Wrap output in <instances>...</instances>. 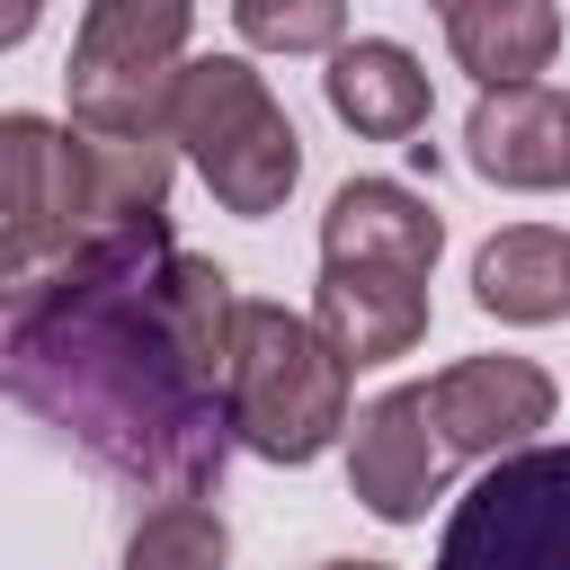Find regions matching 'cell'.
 Returning a JSON list of instances; mask_svg holds the SVG:
<instances>
[{"label": "cell", "instance_id": "9c48e42d", "mask_svg": "<svg viewBox=\"0 0 570 570\" xmlns=\"http://www.w3.org/2000/svg\"><path fill=\"white\" fill-rule=\"evenodd\" d=\"M312 321L347 365H392L428 338V276L383 267V258H321Z\"/></svg>", "mask_w": 570, "mask_h": 570}, {"label": "cell", "instance_id": "6da1fadb", "mask_svg": "<svg viewBox=\"0 0 570 570\" xmlns=\"http://www.w3.org/2000/svg\"><path fill=\"white\" fill-rule=\"evenodd\" d=\"M232 338L240 294L214 258L169 240V214L80 240L9 285L0 365L18 410L80 445L107 481L151 499H214L232 463Z\"/></svg>", "mask_w": 570, "mask_h": 570}, {"label": "cell", "instance_id": "8992f818", "mask_svg": "<svg viewBox=\"0 0 570 570\" xmlns=\"http://www.w3.org/2000/svg\"><path fill=\"white\" fill-rule=\"evenodd\" d=\"M436 570H570V445L499 454L454 499Z\"/></svg>", "mask_w": 570, "mask_h": 570}, {"label": "cell", "instance_id": "277c9868", "mask_svg": "<svg viewBox=\"0 0 570 570\" xmlns=\"http://www.w3.org/2000/svg\"><path fill=\"white\" fill-rule=\"evenodd\" d=\"M169 142L196 160V178L214 187V205L240 214V223L276 214L294 196V178H303V134H294V116L276 107V89L240 53H196L178 71Z\"/></svg>", "mask_w": 570, "mask_h": 570}, {"label": "cell", "instance_id": "3957f363", "mask_svg": "<svg viewBox=\"0 0 570 570\" xmlns=\"http://www.w3.org/2000/svg\"><path fill=\"white\" fill-rule=\"evenodd\" d=\"M347 356L321 338L312 312L249 303L240 294V338H232V436L267 463H321L347 436Z\"/></svg>", "mask_w": 570, "mask_h": 570}, {"label": "cell", "instance_id": "5b68a950", "mask_svg": "<svg viewBox=\"0 0 570 570\" xmlns=\"http://www.w3.org/2000/svg\"><path fill=\"white\" fill-rule=\"evenodd\" d=\"M196 0H89L71 36V125L125 134V142H169V98L187 71Z\"/></svg>", "mask_w": 570, "mask_h": 570}, {"label": "cell", "instance_id": "e0dca14e", "mask_svg": "<svg viewBox=\"0 0 570 570\" xmlns=\"http://www.w3.org/2000/svg\"><path fill=\"white\" fill-rule=\"evenodd\" d=\"M27 27H36V0H9V18H0V45H27Z\"/></svg>", "mask_w": 570, "mask_h": 570}, {"label": "cell", "instance_id": "ba28073f", "mask_svg": "<svg viewBox=\"0 0 570 570\" xmlns=\"http://www.w3.org/2000/svg\"><path fill=\"white\" fill-rule=\"evenodd\" d=\"M552 374L534 356H454L445 374H428V419L454 454H517L534 445V428H552Z\"/></svg>", "mask_w": 570, "mask_h": 570}, {"label": "cell", "instance_id": "52a82bcc", "mask_svg": "<svg viewBox=\"0 0 570 570\" xmlns=\"http://www.w3.org/2000/svg\"><path fill=\"white\" fill-rule=\"evenodd\" d=\"M445 454L454 445L428 419V383H392L347 419V490L383 525H419L428 517V499L445 490Z\"/></svg>", "mask_w": 570, "mask_h": 570}, {"label": "cell", "instance_id": "2e32d148", "mask_svg": "<svg viewBox=\"0 0 570 570\" xmlns=\"http://www.w3.org/2000/svg\"><path fill=\"white\" fill-rule=\"evenodd\" d=\"M232 36L249 53H338L347 0H232Z\"/></svg>", "mask_w": 570, "mask_h": 570}, {"label": "cell", "instance_id": "9a60e30c", "mask_svg": "<svg viewBox=\"0 0 570 570\" xmlns=\"http://www.w3.org/2000/svg\"><path fill=\"white\" fill-rule=\"evenodd\" d=\"M223 561H232V525L214 499H160L125 534V570H223Z\"/></svg>", "mask_w": 570, "mask_h": 570}, {"label": "cell", "instance_id": "8fae6325", "mask_svg": "<svg viewBox=\"0 0 570 570\" xmlns=\"http://www.w3.org/2000/svg\"><path fill=\"white\" fill-rule=\"evenodd\" d=\"M321 98H330V116H338L347 134H365V142H419V134H428V107H436L428 62H419L410 45H392V36L338 45L330 71H321Z\"/></svg>", "mask_w": 570, "mask_h": 570}, {"label": "cell", "instance_id": "30bf717a", "mask_svg": "<svg viewBox=\"0 0 570 570\" xmlns=\"http://www.w3.org/2000/svg\"><path fill=\"white\" fill-rule=\"evenodd\" d=\"M463 160L490 187H570V89L552 80H517V89H481L472 125H463Z\"/></svg>", "mask_w": 570, "mask_h": 570}, {"label": "cell", "instance_id": "7c38bea8", "mask_svg": "<svg viewBox=\"0 0 570 570\" xmlns=\"http://www.w3.org/2000/svg\"><path fill=\"white\" fill-rule=\"evenodd\" d=\"M436 249H445V223L401 178H347L321 214V258H383V267L436 276Z\"/></svg>", "mask_w": 570, "mask_h": 570}, {"label": "cell", "instance_id": "7a4b0ae2", "mask_svg": "<svg viewBox=\"0 0 570 570\" xmlns=\"http://www.w3.org/2000/svg\"><path fill=\"white\" fill-rule=\"evenodd\" d=\"M169 142H125L53 116H0V276H36L98 232L169 214Z\"/></svg>", "mask_w": 570, "mask_h": 570}, {"label": "cell", "instance_id": "ac0fdd59", "mask_svg": "<svg viewBox=\"0 0 570 570\" xmlns=\"http://www.w3.org/2000/svg\"><path fill=\"white\" fill-rule=\"evenodd\" d=\"M321 570H392V561H321Z\"/></svg>", "mask_w": 570, "mask_h": 570}, {"label": "cell", "instance_id": "4fadbf2b", "mask_svg": "<svg viewBox=\"0 0 570 570\" xmlns=\"http://www.w3.org/2000/svg\"><path fill=\"white\" fill-rule=\"evenodd\" d=\"M472 303L508 330H543V321H570V232L552 223H508L481 240L472 258Z\"/></svg>", "mask_w": 570, "mask_h": 570}, {"label": "cell", "instance_id": "d6986e66", "mask_svg": "<svg viewBox=\"0 0 570 570\" xmlns=\"http://www.w3.org/2000/svg\"><path fill=\"white\" fill-rule=\"evenodd\" d=\"M428 9H436V18H454V9H472V0H428Z\"/></svg>", "mask_w": 570, "mask_h": 570}, {"label": "cell", "instance_id": "5bb4252c", "mask_svg": "<svg viewBox=\"0 0 570 570\" xmlns=\"http://www.w3.org/2000/svg\"><path fill=\"white\" fill-rule=\"evenodd\" d=\"M445 45L481 89H517L561 53V9L552 0H472L445 18Z\"/></svg>", "mask_w": 570, "mask_h": 570}]
</instances>
